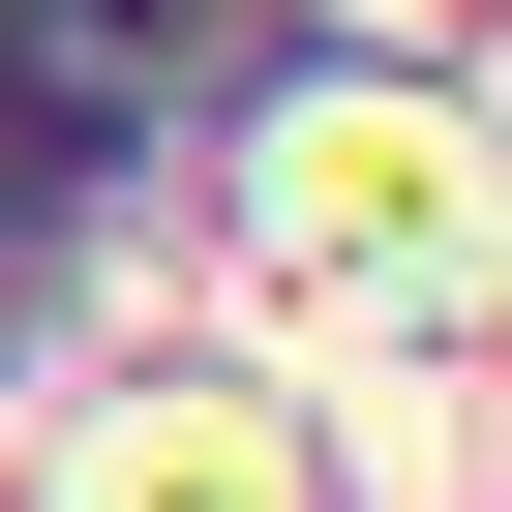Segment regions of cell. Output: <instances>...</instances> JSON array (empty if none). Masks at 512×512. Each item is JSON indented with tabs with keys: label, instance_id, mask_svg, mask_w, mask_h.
Instances as JSON below:
<instances>
[{
	"label": "cell",
	"instance_id": "2",
	"mask_svg": "<svg viewBox=\"0 0 512 512\" xmlns=\"http://www.w3.org/2000/svg\"><path fill=\"white\" fill-rule=\"evenodd\" d=\"M91 512H272V422H211V392H181V422L91 452Z\"/></svg>",
	"mask_w": 512,
	"mask_h": 512
},
{
	"label": "cell",
	"instance_id": "1",
	"mask_svg": "<svg viewBox=\"0 0 512 512\" xmlns=\"http://www.w3.org/2000/svg\"><path fill=\"white\" fill-rule=\"evenodd\" d=\"M422 241H452V151H422V121L272 151V272H422Z\"/></svg>",
	"mask_w": 512,
	"mask_h": 512
}]
</instances>
